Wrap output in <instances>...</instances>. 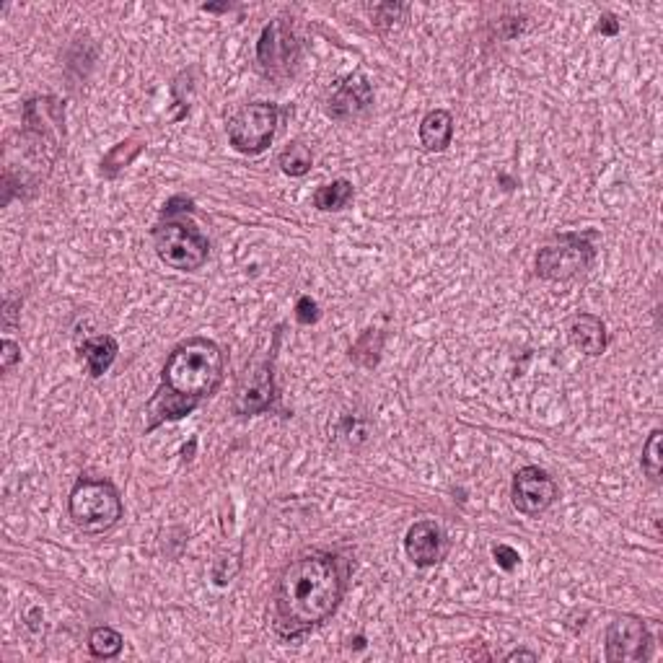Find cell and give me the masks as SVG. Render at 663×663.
<instances>
[{
    "mask_svg": "<svg viewBox=\"0 0 663 663\" xmlns=\"http://www.w3.org/2000/svg\"><path fill=\"white\" fill-rule=\"evenodd\" d=\"M345 591L337 557L309 552L285 565L275 583V630L280 638L296 640L337 612Z\"/></svg>",
    "mask_w": 663,
    "mask_h": 663,
    "instance_id": "6da1fadb",
    "label": "cell"
},
{
    "mask_svg": "<svg viewBox=\"0 0 663 663\" xmlns=\"http://www.w3.org/2000/svg\"><path fill=\"white\" fill-rule=\"evenodd\" d=\"M223 373H226L223 350L208 337H192L169 355L161 381L171 392L182 394L192 402H203L221 386Z\"/></svg>",
    "mask_w": 663,
    "mask_h": 663,
    "instance_id": "7a4b0ae2",
    "label": "cell"
},
{
    "mask_svg": "<svg viewBox=\"0 0 663 663\" xmlns=\"http://www.w3.org/2000/svg\"><path fill=\"white\" fill-rule=\"evenodd\" d=\"M70 521L86 534H104L114 529L122 518L120 490L109 480L81 477L68 498Z\"/></svg>",
    "mask_w": 663,
    "mask_h": 663,
    "instance_id": "3957f363",
    "label": "cell"
},
{
    "mask_svg": "<svg viewBox=\"0 0 663 663\" xmlns=\"http://www.w3.org/2000/svg\"><path fill=\"white\" fill-rule=\"evenodd\" d=\"M153 247L158 259L171 270L195 272L208 262V239L195 226L182 221L158 223L153 231Z\"/></svg>",
    "mask_w": 663,
    "mask_h": 663,
    "instance_id": "277c9868",
    "label": "cell"
},
{
    "mask_svg": "<svg viewBox=\"0 0 663 663\" xmlns=\"http://www.w3.org/2000/svg\"><path fill=\"white\" fill-rule=\"evenodd\" d=\"M301 45L288 19H272L257 42V68L270 81H288L298 65Z\"/></svg>",
    "mask_w": 663,
    "mask_h": 663,
    "instance_id": "5b68a950",
    "label": "cell"
},
{
    "mask_svg": "<svg viewBox=\"0 0 663 663\" xmlns=\"http://www.w3.org/2000/svg\"><path fill=\"white\" fill-rule=\"evenodd\" d=\"M594 262V247L581 234H562L537 254V272L552 283H568Z\"/></svg>",
    "mask_w": 663,
    "mask_h": 663,
    "instance_id": "8992f818",
    "label": "cell"
},
{
    "mask_svg": "<svg viewBox=\"0 0 663 663\" xmlns=\"http://www.w3.org/2000/svg\"><path fill=\"white\" fill-rule=\"evenodd\" d=\"M278 130V107L270 102L244 104L228 120V140L239 153L257 156L265 151Z\"/></svg>",
    "mask_w": 663,
    "mask_h": 663,
    "instance_id": "52a82bcc",
    "label": "cell"
},
{
    "mask_svg": "<svg viewBox=\"0 0 663 663\" xmlns=\"http://www.w3.org/2000/svg\"><path fill=\"white\" fill-rule=\"evenodd\" d=\"M511 498L516 511L524 516H539L557 500V485L544 469L524 467L513 474Z\"/></svg>",
    "mask_w": 663,
    "mask_h": 663,
    "instance_id": "ba28073f",
    "label": "cell"
},
{
    "mask_svg": "<svg viewBox=\"0 0 663 663\" xmlns=\"http://www.w3.org/2000/svg\"><path fill=\"white\" fill-rule=\"evenodd\" d=\"M651 635L638 617H617L607 630V661H643L648 658Z\"/></svg>",
    "mask_w": 663,
    "mask_h": 663,
    "instance_id": "9c48e42d",
    "label": "cell"
},
{
    "mask_svg": "<svg viewBox=\"0 0 663 663\" xmlns=\"http://www.w3.org/2000/svg\"><path fill=\"white\" fill-rule=\"evenodd\" d=\"M405 552L417 568H433L449 555V539L436 521H417L407 529Z\"/></svg>",
    "mask_w": 663,
    "mask_h": 663,
    "instance_id": "30bf717a",
    "label": "cell"
},
{
    "mask_svg": "<svg viewBox=\"0 0 663 663\" xmlns=\"http://www.w3.org/2000/svg\"><path fill=\"white\" fill-rule=\"evenodd\" d=\"M373 107V89L363 76H350L335 94L329 96L327 114L335 122H355Z\"/></svg>",
    "mask_w": 663,
    "mask_h": 663,
    "instance_id": "8fae6325",
    "label": "cell"
},
{
    "mask_svg": "<svg viewBox=\"0 0 663 663\" xmlns=\"http://www.w3.org/2000/svg\"><path fill=\"white\" fill-rule=\"evenodd\" d=\"M272 397H275V379H272V363L265 360L259 363L249 376H244L241 381L239 392H236L234 410L236 415H259L272 405Z\"/></svg>",
    "mask_w": 663,
    "mask_h": 663,
    "instance_id": "7c38bea8",
    "label": "cell"
},
{
    "mask_svg": "<svg viewBox=\"0 0 663 663\" xmlns=\"http://www.w3.org/2000/svg\"><path fill=\"white\" fill-rule=\"evenodd\" d=\"M568 337L588 358H599L607 350V327L596 314H575L568 324Z\"/></svg>",
    "mask_w": 663,
    "mask_h": 663,
    "instance_id": "4fadbf2b",
    "label": "cell"
},
{
    "mask_svg": "<svg viewBox=\"0 0 663 663\" xmlns=\"http://www.w3.org/2000/svg\"><path fill=\"white\" fill-rule=\"evenodd\" d=\"M200 405V402H192V399L182 397V394L171 392V389H166L164 384H161V389L156 392V397L148 402V415H151V423L146 425V433H151L153 428H158V425L164 423V420H179V417L190 415L195 407Z\"/></svg>",
    "mask_w": 663,
    "mask_h": 663,
    "instance_id": "5bb4252c",
    "label": "cell"
},
{
    "mask_svg": "<svg viewBox=\"0 0 663 663\" xmlns=\"http://www.w3.org/2000/svg\"><path fill=\"white\" fill-rule=\"evenodd\" d=\"M454 138V117L446 109H433L420 122V143L428 153H443Z\"/></svg>",
    "mask_w": 663,
    "mask_h": 663,
    "instance_id": "9a60e30c",
    "label": "cell"
},
{
    "mask_svg": "<svg viewBox=\"0 0 663 663\" xmlns=\"http://www.w3.org/2000/svg\"><path fill=\"white\" fill-rule=\"evenodd\" d=\"M120 348H117V340L109 335L89 337V340L81 345V358L89 363V373L94 379L104 376V371H109V366L114 363Z\"/></svg>",
    "mask_w": 663,
    "mask_h": 663,
    "instance_id": "2e32d148",
    "label": "cell"
},
{
    "mask_svg": "<svg viewBox=\"0 0 663 663\" xmlns=\"http://www.w3.org/2000/svg\"><path fill=\"white\" fill-rule=\"evenodd\" d=\"M353 200V184L348 179H335L332 184H322L314 192V205L322 213H337V210L348 208Z\"/></svg>",
    "mask_w": 663,
    "mask_h": 663,
    "instance_id": "e0dca14e",
    "label": "cell"
},
{
    "mask_svg": "<svg viewBox=\"0 0 663 663\" xmlns=\"http://www.w3.org/2000/svg\"><path fill=\"white\" fill-rule=\"evenodd\" d=\"M278 164L280 169H283V174H288V177H306L311 166H314V156H311L309 146H304V143H291V146L280 153Z\"/></svg>",
    "mask_w": 663,
    "mask_h": 663,
    "instance_id": "ac0fdd59",
    "label": "cell"
},
{
    "mask_svg": "<svg viewBox=\"0 0 663 663\" xmlns=\"http://www.w3.org/2000/svg\"><path fill=\"white\" fill-rule=\"evenodd\" d=\"M122 635L112 627H94L89 635V651L94 658H114L122 653Z\"/></svg>",
    "mask_w": 663,
    "mask_h": 663,
    "instance_id": "d6986e66",
    "label": "cell"
},
{
    "mask_svg": "<svg viewBox=\"0 0 663 663\" xmlns=\"http://www.w3.org/2000/svg\"><path fill=\"white\" fill-rule=\"evenodd\" d=\"M405 13L407 6H402V3H381V6H373V26H376L381 34L394 32V29L405 21Z\"/></svg>",
    "mask_w": 663,
    "mask_h": 663,
    "instance_id": "ffe728a7",
    "label": "cell"
},
{
    "mask_svg": "<svg viewBox=\"0 0 663 663\" xmlns=\"http://www.w3.org/2000/svg\"><path fill=\"white\" fill-rule=\"evenodd\" d=\"M661 441H663L661 430H653L643 446V472L648 474L651 482H656V485L661 482V461H663Z\"/></svg>",
    "mask_w": 663,
    "mask_h": 663,
    "instance_id": "44dd1931",
    "label": "cell"
},
{
    "mask_svg": "<svg viewBox=\"0 0 663 663\" xmlns=\"http://www.w3.org/2000/svg\"><path fill=\"white\" fill-rule=\"evenodd\" d=\"M140 148H143L140 146V140H127V143H120V146L114 148V151L104 158V164H102L104 171H107L109 177H112L114 171L122 169V166H127L135 156H138Z\"/></svg>",
    "mask_w": 663,
    "mask_h": 663,
    "instance_id": "7402d4cb",
    "label": "cell"
},
{
    "mask_svg": "<svg viewBox=\"0 0 663 663\" xmlns=\"http://www.w3.org/2000/svg\"><path fill=\"white\" fill-rule=\"evenodd\" d=\"M319 316H322V311H319V304H316L314 298H311V296L298 298V304H296V319H298V322L309 327V324L319 322Z\"/></svg>",
    "mask_w": 663,
    "mask_h": 663,
    "instance_id": "603a6c76",
    "label": "cell"
},
{
    "mask_svg": "<svg viewBox=\"0 0 663 663\" xmlns=\"http://www.w3.org/2000/svg\"><path fill=\"white\" fill-rule=\"evenodd\" d=\"M21 360V348L13 340H3L0 342V366H3V373H11L13 366Z\"/></svg>",
    "mask_w": 663,
    "mask_h": 663,
    "instance_id": "cb8c5ba5",
    "label": "cell"
},
{
    "mask_svg": "<svg viewBox=\"0 0 663 663\" xmlns=\"http://www.w3.org/2000/svg\"><path fill=\"white\" fill-rule=\"evenodd\" d=\"M340 436H345V438H348V443H353V446H355V443L366 441L368 430L366 428L358 430V420H355V417H345V420H342Z\"/></svg>",
    "mask_w": 663,
    "mask_h": 663,
    "instance_id": "d4e9b609",
    "label": "cell"
},
{
    "mask_svg": "<svg viewBox=\"0 0 663 663\" xmlns=\"http://www.w3.org/2000/svg\"><path fill=\"white\" fill-rule=\"evenodd\" d=\"M493 555H495V560H498V565L503 570H513L518 565V560H521V557H518V552L513 550V547H508V544H498V547L493 550Z\"/></svg>",
    "mask_w": 663,
    "mask_h": 663,
    "instance_id": "484cf974",
    "label": "cell"
},
{
    "mask_svg": "<svg viewBox=\"0 0 663 663\" xmlns=\"http://www.w3.org/2000/svg\"><path fill=\"white\" fill-rule=\"evenodd\" d=\"M604 24H599V32L601 34H617L619 32V24H617V19H614L612 13H607V16H604Z\"/></svg>",
    "mask_w": 663,
    "mask_h": 663,
    "instance_id": "4316f807",
    "label": "cell"
},
{
    "mask_svg": "<svg viewBox=\"0 0 663 663\" xmlns=\"http://www.w3.org/2000/svg\"><path fill=\"white\" fill-rule=\"evenodd\" d=\"M506 661H537V653H531V651H513V653H508Z\"/></svg>",
    "mask_w": 663,
    "mask_h": 663,
    "instance_id": "83f0119b",
    "label": "cell"
}]
</instances>
